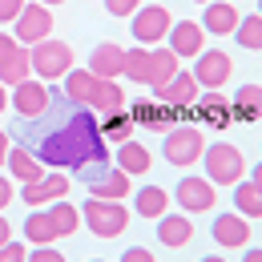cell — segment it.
Returning a JSON list of instances; mask_svg holds the SVG:
<instances>
[{
    "label": "cell",
    "mask_w": 262,
    "mask_h": 262,
    "mask_svg": "<svg viewBox=\"0 0 262 262\" xmlns=\"http://www.w3.org/2000/svg\"><path fill=\"white\" fill-rule=\"evenodd\" d=\"M20 145L45 169H65V173H77L81 182L97 178L105 165H113L109 141L97 129V113L69 101L61 89L53 93V105L36 121H25Z\"/></svg>",
    "instance_id": "cell-1"
},
{
    "label": "cell",
    "mask_w": 262,
    "mask_h": 262,
    "mask_svg": "<svg viewBox=\"0 0 262 262\" xmlns=\"http://www.w3.org/2000/svg\"><path fill=\"white\" fill-rule=\"evenodd\" d=\"M202 165H206V182H210L214 190H234V186L246 178V158H242V149L230 145V141H206Z\"/></svg>",
    "instance_id": "cell-2"
},
{
    "label": "cell",
    "mask_w": 262,
    "mask_h": 262,
    "mask_svg": "<svg viewBox=\"0 0 262 262\" xmlns=\"http://www.w3.org/2000/svg\"><path fill=\"white\" fill-rule=\"evenodd\" d=\"M202 149H206V133L198 129L194 121H178L162 141V158L169 165H178V169L202 162Z\"/></svg>",
    "instance_id": "cell-3"
},
{
    "label": "cell",
    "mask_w": 262,
    "mask_h": 262,
    "mask_svg": "<svg viewBox=\"0 0 262 262\" xmlns=\"http://www.w3.org/2000/svg\"><path fill=\"white\" fill-rule=\"evenodd\" d=\"M81 226H89L97 238H117L129 226V210L125 202H105V198H89L81 206Z\"/></svg>",
    "instance_id": "cell-4"
},
{
    "label": "cell",
    "mask_w": 262,
    "mask_h": 262,
    "mask_svg": "<svg viewBox=\"0 0 262 262\" xmlns=\"http://www.w3.org/2000/svg\"><path fill=\"white\" fill-rule=\"evenodd\" d=\"M29 57H33L36 81H45V85L61 81L69 69H73V49H69L65 40H57V36H45V40H36L33 49H29Z\"/></svg>",
    "instance_id": "cell-5"
},
{
    "label": "cell",
    "mask_w": 262,
    "mask_h": 262,
    "mask_svg": "<svg viewBox=\"0 0 262 262\" xmlns=\"http://www.w3.org/2000/svg\"><path fill=\"white\" fill-rule=\"evenodd\" d=\"M169 29H173V16H169L165 4H141V8L129 16V33H133V40H137L141 49H154L158 40H165Z\"/></svg>",
    "instance_id": "cell-6"
},
{
    "label": "cell",
    "mask_w": 262,
    "mask_h": 262,
    "mask_svg": "<svg viewBox=\"0 0 262 262\" xmlns=\"http://www.w3.org/2000/svg\"><path fill=\"white\" fill-rule=\"evenodd\" d=\"M12 36H16V45H25V49H33L36 40L53 36V8L40 4V0H25L20 16L12 20Z\"/></svg>",
    "instance_id": "cell-7"
},
{
    "label": "cell",
    "mask_w": 262,
    "mask_h": 262,
    "mask_svg": "<svg viewBox=\"0 0 262 262\" xmlns=\"http://www.w3.org/2000/svg\"><path fill=\"white\" fill-rule=\"evenodd\" d=\"M53 93H57V89H49L45 81H33V77H29V81H20L16 89H8V105L16 109L20 121H36V117L53 105Z\"/></svg>",
    "instance_id": "cell-8"
},
{
    "label": "cell",
    "mask_w": 262,
    "mask_h": 262,
    "mask_svg": "<svg viewBox=\"0 0 262 262\" xmlns=\"http://www.w3.org/2000/svg\"><path fill=\"white\" fill-rule=\"evenodd\" d=\"M69 194V173L65 169H45V178H36V182H25L20 186V202L25 206H33V210H45V206H53L57 198Z\"/></svg>",
    "instance_id": "cell-9"
},
{
    "label": "cell",
    "mask_w": 262,
    "mask_h": 262,
    "mask_svg": "<svg viewBox=\"0 0 262 262\" xmlns=\"http://www.w3.org/2000/svg\"><path fill=\"white\" fill-rule=\"evenodd\" d=\"M194 81L198 89H222L230 81V73H234V61H230V53H222V49H202L194 57Z\"/></svg>",
    "instance_id": "cell-10"
},
{
    "label": "cell",
    "mask_w": 262,
    "mask_h": 262,
    "mask_svg": "<svg viewBox=\"0 0 262 262\" xmlns=\"http://www.w3.org/2000/svg\"><path fill=\"white\" fill-rule=\"evenodd\" d=\"M186 121H206L214 129H226L234 121V113H230V101H222V89H202L198 101L186 109Z\"/></svg>",
    "instance_id": "cell-11"
},
{
    "label": "cell",
    "mask_w": 262,
    "mask_h": 262,
    "mask_svg": "<svg viewBox=\"0 0 262 262\" xmlns=\"http://www.w3.org/2000/svg\"><path fill=\"white\" fill-rule=\"evenodd\" d=\"M129 117H133V125L137 129H162V133H169L182 117H186V109H173V105H162V101H137L129 109Z\"/></svg>",
    "instance_id": "cell-12"
},
{
    "label": "cell",
    "mask_w": 262,
    "mask_h": 262,
    "mask_svg": "<svg viewBox=\"0 0 262 262\" xmlns=\"http://www.w3.org/2000/svg\"><path fill=\"white\" fill-rule=\"evenodd\" d=\"M173 198H178V206L186 210V214H206V210H214V202H218V190L206 182V178H182L178 182V190H173Z\"/></svg>",
    "instance_id": "cell-13"
},
{
    "label": "cell",
    "mask_w": 262,
    "mask_h": 262,
    "mask_svg": "<svg viewBox=\"0 0 262 262\" xmlns=\"http://www.w3.org/2000/svg\"><path fill=\"white\" fill-rule=\"evenodd\" d=\"M165 40H169V53L178 61H194L198 53L206 49V29L198 20H173V29H169Z\"/></svg>",
    "instance_id": "cell-14"
},
{
    "label": "cell",
    "mask_w": 262,
    "mask_h": 262,
    "mask_svg": "<svg viewBox=\"0 0 262 262\" xmlns=\"http://www.w3.org/2000/svg\"><path fill=\"white\" fill-rule=\"evenodd\" d=\"M125 194H133V178H129V173H121L117 165H105L97 178H89V198L125 202Z\"/></svg>",
    "instance_id": "cell-15"
},
{
    "label": "cell",
    "mask_w": 262,
    "mask_h": 262,
    "mask_svg": "<svg viewBox=\"0 0 262 262\" xmlns=\"http://www.w3.org/2000/svg\"><path fill=\"white\" fill-rule=\"evenodd\" d=\"M238 8H234V0H210L206 4V12H202V29H206V36H234V29H238Z\"/></svg>",
    "instance_id": "cell-16"
},
{
    "label": "cell",
    "mask_w": 262,
    "mask_h": 262,
    "mask_svg": "<svg viewBox=\"0 0 262 262\" xmlns=\"http://www.w3.org/2000/svg\"><path fill=\"white\" fill-rule=\"evenodd\" d=\"M214 242L222 246V250H242L246 242H250V218H242V214H222V218H214Z\"/></svg>",
    "instance_id": "cell-17"
},
{
    "label": "cell",
    "mask_w": 262,
    "mask_h": 262,
    "mask_svg": "<svg viewBox=\"0 0 262 262\" xmlns=\"http://www.w3.org/2000/svg\"><path fill=\"white\" fill-rule=\"evenodd\" d=\"M121 69H125V49L113 45V40H105V45H97V49L89 53V73H93L97 81H117Z\"/></svg>",
    "instance_id": "cell-18"
},
{
    "label": "cell",
    "mask_w": 262,
    "mask_h": 262,
    "mask_svg": "<svg viewBox=\"0 0 262 262\" xmlns=\"http://www.w3.org/2000/svg\"><path fill=\"white\" fill-rule=\"evenodd\" d=\"M198 93H202V89H198L194 73H186V69H182L173 81H165L162 89H154V97L162 101V105H173V109H190L198 101Z\"/></svg>",
    "instance_id": "cell-19"
},
{
    "label": "cell",
    "mask_w": 262,
    "mask_h": 262,
    "mask_svg": "<svg viewBox=\"0 0 262 262\" xmlns=\"http://www.w3.org/2000/svg\"><path fill=\"white\" fill-rule=\"evenodd\" d=\"M158 242H162L165 250L190 246V242H194V222H190V214H162V218H158Z\"/></svg>",
    "instance_id": "cell-20"
},
{
    "label": "cell",
    "mask_w": 262,
    "mask_h": 262,
    "mask_svg": "<svg viewBox=\"0 0 262 262\" xmlns=\"http://www.w3.org/2000/svg\"><path fill=\"white\" fill-rule=\"evenodd\" d=\"M133 214L158 222L162 214H169V194H165L162 186H141V190H133Z\"/></svg>",
    "instance_id": "cell-21"
},
{
    "label": "cell",
    "mask_w": 262,
    "mask_h": 262,
    "mask_svg": "<svg viewBox=\"0 0 262 262\" xmlns=\"http://www.w3.org/2000/svg\"><path fill=\"white\" fill-rule=\"evenodd\" d=\"M113 165L121 169V173H129V178H137V173H149V165H154V158H149V149L141 145V141H121L117 145V158H113Z\"/></svg>",
    "instance_id": "cell-22"
},
{
    "label": "cell",
    "mask_w": 262,
    "mask_h": 262,
    "mask_svg": "<svg viewBox=\"0 0 262 262\" xmlns=\"http://www.w3.org/2000/svg\"><path fill=\"white\" fill-rule=\"evenodd\" d=\"M230 113L234 121H262V85H242L230 97Z\"/></svg>",
    "instance_id": "cell-23"
},
{
    "label": "cell",
    "mask_w": 262,
    "mask_h": 262,
    "mask_svg": "<svg viewBox=\"0 0 262 262\" xmlns=\"http://www.w3.org/2000/svg\"><path fill=\"white\" fill-rule=\"evenodd\" d=\"M89 109L105 117V113H121L125 109V93H121V85L117 81H97L93 85V97H89Z\"/></svg>",
    "instance_id": "cell-24"
},
{
    "label": "cell",
    "mask_w": 262,
    "mask_h": 262,
    "mask_svg": "<svg viewBox=\"0 0 262 262\" xmlns=\"http://www.w3.org/2000/svg\"><path fill=\"white\" fill-rule=\"evenodd\" d=\"M61 81H65V85H61V93H65L69 101H77V105H85V109H89V97H93L97 77H93L89 69H77V65H73L65 77H61Z\"/></svg>",
    "instance_id": "cell-25"
},
{
    "label": "cell",
    "mask_w": 262,
    "mask_h": 262,
    "mask_svg": "<svg viewBox=\"0 0 262 262\" xmlns=\"http://www.w3.org/2000/svg\"><path fill=\"white\" fill-rule=\"evenodd\" d=\"M4 165H8V173H12L20 186H25V182H36V178H45V165L36 162V158L25 149V145H12V149H8V162H4Z\"/></svg>",
    "instance_id": "cell-26"
},
{
    "label": "cell",
    "mask_w": 262,
    "mask_h": 262,
    "mask_svg": "<svg viewBox=\"0 0 262 262\" xmlns=\"http://www.w3.org/2000/svg\"><path fill=\"white\" fill-rule=\"evenodd\" d=\"M121 77L133 81V85H149V77H154V53L149 49H125V69H121Z\"/></svg>",
    "instance_id": "cell-27"
},
{
    "label": "cell",
    "mask_w": 262,
    "mask_h": 262,
    "mask_svg": "<svg viewBox=\"0 0 262 262\" xmlns=\"http://www.w3.org/2000/svg\"><path fill=\"white\" fill-rule=\"evenodd\" d=\"M45 210H49V218H53V226H57V238H69V234L81 230V206H73L69 198H57V202L45 206Z\"/></svg>",
    "instance_id": "cell-28"
},
{
    "label": "cell",
    "mask_w": 262,
    "mask_h": 262,
    "mask_svg": "<svg viewBox=\"0 0 262 262\" xmlns=\"http://www.w3.org/2000/svg\"><path fill=\"white\" fill-rule=\"evenodd\" d=\"M25 242H29V246H53V242H57V226H53L49 210H33V214L25 218Z\"/></svg>",
    "instance_id": "cell-29"
},
{
    "label": "cell",
    "mask_w": 262,
    "mask_h": 262,
    "mask_svg": "<svg viewBox=\"0 0 262 262\" xmlns=\"http://www.w3.org/2000/svg\"><path fill=\"white\" fill-rule=\"evenodd\" d=\"M29 73H33V57H29V49L20 45V49L0 65V85H4V89H16L20 81H29Z\"/></svg>",
    "instance_id": "cell-30"
},
{
    "label": "cell",
    "mask_w": 262,
    "mask_h": 262,
    "mask_svg": "<svg viewBox=\"0 0 262 262\" xmlns=\"http://www.w3.org/2000/svg\"><path fill=\"white\" fill-rule=\"evenodd\" d=\"M234 214H242V218H262V190L250 182V178H242V182L234 186Z\"/></svg>",
    "instance_id": "cell-31"
},
{
    "label": "cell",
    "mask_w": 262,
    "mask_h": 262,
    "mask_svg": "<svg viewBox=\"0 0 262 262\" xmlns=\"http://www.w3.org/2000/svg\"><path fill=\"white\" fill-rule=\"evenodd\" d=\"M97 129H101V137L105 141H113V145H121V141H129L133 133H137V125H133V117L121 109V113H105L97 121Z\"/></svg>",
    "instance_id": "cell-32"
},
{
    "label": "cell",
    "mask_w": 262,
    "mask_h": 262,
    "mask_svg": "<svg viewBox=\"0 0 262 262\" xmlns=\"http://www.w3.org/2000/svg\"><path fill=\"white\" fill-rule=\"evenodd\" d=\"M149 53H154V77H149V89H162L165 81H173V77L182 73V61H178L169 49H162V45H154Z\"/></svg>",
    "instance_id": "cell-33"
},
{
    "label": "cell",
    "mask_w": 262,
    "mask_h": 262,
    "mask_svg": "<svg viewBox=\"0 0 262 262\" xmlns=\"http://www.w3.org/2000/svg\"><path fill=\"white\" fill-rule=\"evenodd\" d=\"M234 40L242 45V49H250V53H262V16H242L238 20V29H234Z\"/></svg>",
    "instance_id": "cell-34"
},
{
    "label": "cell",
    "mask_w": 262,
    "mask_h": 262,
    "mask_svg": "<svg viewBox=\"0 0 262 262\" xmlns=\"http://www.w3.org/2000/svg\"><path fill=\"white\" fill-rule=\"evenodd\" d=\"M137 8H141V0H105V12H109V16H121V20L133 16Z\"/></svg>",
    "instance_id": "cell-35"
},
{
    "label": "cell",
    "mask_w": 262,
    "mask_h": 262,
    "mask_svg": "<svg viewBox=\"0 0 262 262\" xmlns=\"http://www.w3.org/2000/svg\"><path fill=\"white\" fill-rule=\"evenodd\" d=\"M0 262H29V246L25 242H4L0 246Z\"/></svg>",
    "instance_id": "cell-36"
},
{
    "label": "cell",
    "mask_w": 262,
    "mask_h": 262,
    "mask_svg": "<svg viewBox=\"0 0 262 262\" xmlns=\"http://www.w3.org/2000/svg\"><path fill=\"white\" fill-rule=\"evenodd\" d=\"M29 262H65V254L53 250V246H33V250H29Z\"/></svg>",
    "instance_id": "cell-37"
},
{
    "label": "cell",
    "mask_w": 262,
    "mask_h": 262,
    "mask_svg": "<svg viewBox=\"0 0 262 262\" xmlns=\"http://www.w3.org/2000/svg\"><path fill=\"white\" fill-rule=\"evenodd\" d=\"M20 8H25V0H0V25H12L20 16Z\"/></svg>",
    "instance_id": "cell-38"
},
{
    "label": "cell",
    "mask_w": 262,
    "mask_h": 262,
    "mask_svg": "<svg viewBox=\"0 0 262 262\" xmlns=\"http://www.w3.org/2000/svg\"><path fill=\"white\" fill-rule=\"evenodd\" d=\"M16 49H20V45H16V36H12V33H0V65H4Z\"/></svg>",
    "instance_id": "cell-39"
},
{
    "label": "cell",
    "mask_w": 262,
    "mask_h": 262,
    "mask_svg": "<svg viewBox=\"0 0 262 262\" xmlns=\"http://www.w3.org/2000/svg\"><path fill=\"white\" fill-rule=\"evenodd\" d=\"M121 262H158V258H154V254H149L145 246H129V250L121 254Z\"/></svg>",
    "instance_id": "cell-40"
},
{
    "label": "cell",
    "mask_w": 262,
    "mask_h": 262,
    "mask_svg": "<svg viewBox=\"0 0 262 262\" xmlns=\"http://www.w3.org/2000/svg\"><path fill=\"white\" fill-rule=\"evenodd\" d=\"M12 198H16V190H12V182H8V178H0V214H4V206H8Z\"/></svg>",
    "instance_id": "cell-41"
},
{
    "label": "cell",
    "mask_w": 262,
    "mask_h": 262,
    "mask_svg": "<svg viewBox=\"0 0 262 262\" xmlns=\"http://www.w3.org/2000/svg\"><path fill=\"white\" fill-rule=\"evenodd\" d=\"M8 149H12V137H8V129H0V165L8 162Z\"/></svg>",
    "instance_id": "cell-42"
},
{
    "label": "cell",
    "mask_w": 262,
    "mask_h": 262,
    "mask_svg": "<svg viewBox=\"0 0 262 262\" xmlns=\"http://www.w3.org/2000/svg\"><path fill=\"white\" fill-rule=\"evenodd\" d=\"M4 242H12V222L0 214V246H4Z\"/></svg>",
    "instance_id": "cell-43"
},
{
    "label": "cell",
    "mask_w": 262,
    "mask_h": 262,
    "mask_svg": "<svg viewBox=\"0 0 262 262\" xmlns=\"http://www.w3.org/2000/svg\"><path fill=\"white\" fill-rule=\"evenodd\" d=\"M250 182H254V186H258V190H262V162L254 165V173H250Z\"/></svg>",
    "instance_id": "cell-44"
},
{
    "label": "cell",
    "mask_w": 262,
    "mask_h": 262,
    "mask_svg": "<svg viewBox=\"0 0 262 262\" xmlns=\"http://www.w3.org/2000/svg\"><path fill=\"white\" fill-rule=\"evenodd\" d=\"M242 262H262V250H258V246H254V250H246V258H242Z\"/></svg>",
    "instance_id": "cell-45"
},
{
    "label": "cell",
    "mask_w": 262,
    "mask_h": 262,
    "mask_svg": "<svg viewBox=\"0 0 262 262\" xmlns=\"http://www.w3.org/2000/svg\"><path fill=\"white\" fill-rule=\"evenodd\" d=\"M4 109H8V89L0 85V113H4Z\"/></svg>",
    "instance_id": "cell-46"
},
{
    "label": "cell",
    "mask_w": 262,
    "mask_h": 262,
    "mask_svg": "<svg viewBox=\"0 0 262 262\" xmlns=\"http://www.w3.org/2000/svg\"><path fill=\"white\" fill-rule=\"evenodd\" d=\"M202 262H230V258H218V254H210V258H202Z\"/></svg>",
    "instance_id": "cell-47"
},
{
    "label": "cell",
    "mask_w": 262,
    "mask_h": 262,
    "mask_svg": "<svg viewBox=\"0 0 262 262\" xmlns=\"http://www.w3.org/2000/svg\"><path fill=\"white\" fill-rule=\"evenodd\" d=\"M40 4H49V8H57V4H65V0H40Z\"/></svg>",
    "instance_id": "cell-48"
},
{
    "label": "cell",
    "mask_w": 262,
    "mask_h": 262,
    "mask_svg": "<svg viewBox=\"0 0 262 262\" xmlns=\"http://www.w3.org/2000/svg\"><path fill=\"white\" fill-rule=\"evenodd\" d=\"M258 16H262V0H258Z\"/></svg>",
    "instance_id": "cell-49"
},
{
    "label": "cell",
    "mask_w": 262,
    "mask_h": 262,
    "mask_svg": "<svg viewBox=\"0 0 262 262\" xmlns=\"http://www.w3.org/2000/svg\"><path fill=\"white\" fill-rule=\"evenodd\" d=\"M89 262H105V258H89Z\"/></svg>",
    "instance_id": "cell-50"
},
{
    "label": "cell",
    "mask_w": 262,
    "mask_h": 262,
    "mask_svg": "<svg viewBox=\"0 0 262 262\" xmlns=\"http://www.w3.org/2000/svg\"><path fill=\"white\" fill-rule=\"evenodd\" d=\"M198 4H210V0H198Z\"/></svg>",
    "instance_id": "cell-51"
}]
</instances>
